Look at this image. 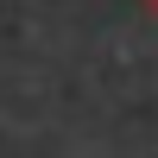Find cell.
Returning a JSON list of instances; mask_svg holds the SVG:
<instances>
[{
	"label": "cell",
	"instance_id": "6da1fadb",
	"mask_svg": "<svg viewBox=\"0 0 158 158\" xmlns=\"http://www.w3.org/2000/svg\"><path fill=\"white\" fill-rule=\"evenodd\" d=\"M146 6H152V13H158V0H146Z\"/></svg>",
	"mask_w": 158,
	"mask_h": 158
}]
</instances>
